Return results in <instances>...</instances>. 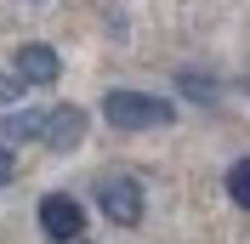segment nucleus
<instances>
[{
    "label": "nucleus",
    "mask_w": 250,
    "mask_h": 244,
    "mask_svg": "<svg viewBox=\"0 0 250 244\" xmlns=\"http://www.w3.org/2000/svg\"><path fill=\"white\" fill-rule=\"evenodd\" d=\"M103 120L114 131H165V125H176V102L171 97H154V91L120 85V91L103 97Z\"/></svg>",
    "instance_id": "f257e3e1"
},
{
    "label": "nucleus",
    "mask_w": 250,
    "mask_h": 244,
    "mask_svg": "<svg viewBox=\"0 0 250 244\" xmlns=\"http://www.w3.org/2000/svg\"><path fill=\"white\" fill-rule=\"evenodd\" d=\"M97 210L108 216L114 227H137L142 210H148V193H142L137 176H125V170H108V176H97Z\"/></svg>",
    "instance_id": "f03ea898"
},
{
    "label": "nucleus",
    "mask_w": 250,
    "mask_h": 244,
    "mask_svg": "<svg viewBox=\"0 0 250 244\" xmlns=\"http://www.w3.org/2000/svg\"><path fill=\"white\" fill-rule=\"evenodd\" d=\"M40 233H46L51 244H74L80 233H85V204H80L74 193H46L40 199Z\"/></svg>",
    "instance_id": "7ed1b4c3"
},
{
    "label": "nucleus",
    "mask_w": 250,
    "mask_h": 244,
    "mask_svg": "<svg viewBox=\"0 0 250 244\" xmlns=\"http://www.w3.org/2000/svg\"><path fill=\"white\" fill-rule=\"evenodd\" d=\"M85 108L80 102H57V108H46V125H40V142H46L51 153H74L80 142H85Z\"/></svg>",
    "instance_id": "20e7f679"
},
{
    "label": "nucleus",
    "mask_w": 250,
    "mask_h": 244,
    "mask_svg": "<svg viewBox=\"0 0 250 244\" xmlns=\"http://www.w3.org/2000/svg\"><path fill=\"white\" fill-rule=\"evenodd\" d=\"M12 74L23 80V85H57V80H62V57L46 46V40H29V46H17Z\"/></svg>",
    "instance_id": "39448f33"
},
{
    "label": "nucleus",
    "mask_w": 250,
    "mask_h": 244,
    "mask_svg": "<svg viewBox=\"0 0 250 244\" xmlns=\"http://www.w3.org/2000/svg\"><path fill=\"white\" fill-rule=\"evenodd\" d=\"M40 125H46V108H12L0 120V142H40Z\"/></svg>",
    "instance_id": "423d86ee"
},
{
    "label": "nucleus",
    "mask_w": 250,
    "mask_h": 244,
    "mask_svg": "<svg viewBox=\"0 0 250 244\" xmlns=\"http://www.w3.org/2000/svg\"><path fill=\"white\" fill-rule=\"evenodd\" d=\"M228 199H233L239 210H250V153L228 165Z\"/></svg>",
    "instance_id": "0eeeda50"
},
{
    "label": "nucleus",
    "mask_w": 250,
    "mask_h": 244,
    "mask_svg": "<svg viewBox=\"0 0 250 244\" xmlns=\"http://www.w3.org/2000/svg\"><path fill=\"white\" fill-rule=\"evenodd\" d=\"M176 85H182V91L193 97V102H216V85H210V80H205V74H182V80H176Z\"/></svg>",
    "instance_id": "6e6552de"
},
{
    "label": "nucleus",
    "mask_w": 250,
    "mask_h": 244,
    "mask_svg": "<svg viewBox=\"0 0 250 244\" xmlns=\"http://www.w3.org/2000/svg\"><path fill=\"white\" fill-rule=\"evenodd\" d=\"M29 91V85H23V80L17 74H0V108H17V97Z\"/></svg>",
    "instance_id": "1a4fd4ad"
},
{
    "label": "nucleus",
    "mask_w": 250,
    "mask_h": 244,
    "mask_svg": "<svg viewBox=\"0 0 250 244\" xmlns=\"http://www.w3.org/2000/svg\"><path fill=\"white\" fill-rule=\"evenodd\" d=\"M17 176V153H12V142H0V187Z\"/></svg>",
    "instance_id": "9d476101"
},
{
    "label": "nucleus",
    "mask_w": 250,
    "mask_h": 244,
    "mask_svg": "<svg viewBox=\"0 0 250 244\" xmlns=\"http://www.w3.org/2000/svg\"><path fill=\"white\" fill-rule=\"evenodd\" d=\"M245 91H250V80H245Z\"/></svg>",
    "instance_id": "9b49d317"
},
{
    "label": "nucleus",
    "mask_w": 250,
    "mask_h": 244,
    "mask_svg": "<svg viewBox=\"0 0 250 244\" xmlns=\"http://www.w3.org/2000/svg\"><path fill=\"white\" fill-rule=\"evenodd\" d=\"M74 244H85V239H74Z\"/></svg>",
    "instance_id": "f8f14e48"
}]
</instances>
